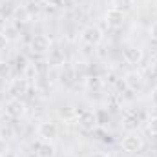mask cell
Listing matches in <instances>:
<instances>
[{
	"instance_id": "21",
	"label": "cell",
	"mask_w": 157,
	"mask_h": 157,
	"mask_svg": "<svg viewBox=\"0 0 157 157\" xmlns=\"http://www.w3.org/2000/svg\"><path fill=\"white\" fill-rule=\"evenodd\" d=\"M150 37L154 40H157V22H154V24L150 26Z\"/></svg>"
},
{
	"instance_id": "27",
	"label": "cell",
	"mask_w": 157,
	"mask_h": 157,
	"mask_svg": "<svg viewBox=\"0 0 157 157\" xmlns=\"http://www.w3.org/2000/svg\"><path fill=\"white\" fill-rule=\"evenodd\" d=\"M48 2H49V4H55V6H59V4H60V0H48Z\"/></svg>"
},
{
	"instance_id": "7",
	"label": "cell",
	"mask_w": 157,
	"mask_h": 157,
	"mask_svg": "<svg viewBox=\"0 0 157 157\" xmlns=\"http://www.w3.org/2000/svg\"><path fill=\"white\" fill-rule=\"evenodd\" d=\"M28 88H29V82H28V78L20 77V78H13L11 82H9V86H7V91L13 95V97H20V95H24V93H28Z\"/></svg>"
},
{
	"instance_id": "20",
	"label": "cell",
	"mask_w": 157,
	"mask_h": 157,
	"mask_svg": "<svg viewBox=\"0 0 157 157\" xmlns=\"http://www.w3.org/2000/svg\"><path fill=\"white\" fill-rule=\"evenodd\" d=\"M9 154V146H7V141L0 137V157H6Z\"/></svg>"
},
{
	"instance_id": "23",
	"label": "cell",
	"mask_w": 157,
	"mask_h": 157,
	"mask_svg": "<svg viewBox=\"0 0 157 157\" xmlns=\"http://www.w3.org/2000/svg\"><path fill=\"white\" fill-rule=\"evenodd\" d=\"M7 42H9V40L6 39V35H4V33H0V49H4V48L7 46Z\"/></svg>"
},
{
	"instance_id": "4",
	"label": "cell",
	"mask_w": 157,
	"mask_h": 157,
	"mask_svg": "<svg viewBox=\"0 0 157 157\" xmlns=\"http://www.w3.org/2000/svg\"><path fill=\"white\" fill-rule=\"evenodd\" d=\"M4 112H6V115H7V117L20 119L24 113H26V104H24L20 99L13 97V99H9V101L4 104Z\"/></svg>"
},
{
	"instance_id": "26",
	"label": "cell",
	"mask_w": 157,
	"mask_h": 157,
	"mask_svg": "<svg viewBox=\"0 0 157 157\" xmlns=\"http://www.w3.org/2000/svg\"><path fill=\"white\" fill-rule=\"evenodd\" d=\"M90 157H108V155H106V154H101V152H99V154H93V155H90Z\"/></svg>"
},
{
	"instance_id": "2",
	"label": "cell",
	"mask_w": 157,
	"mask_h": 157,
	"mask_svg": "<svg viewBox=\"0 0 157 157\" xmlns=\"http://www.w3.org/2000/svg\"><path fill=\"white\" fill-rule=\"evenodd\" d=\"M80 39H82V42H86V44H90V46H99V44L102 42V39H104V35H102V29H101L99 26L90 24V26H86V28L82 29Z\"/></svg>"
},
{
	"instance_id": "17",
	"label": "cell",
	"mask_w": 157,
	"mask_h": 157,
	"mask_svg": "<svg viewBox=\"0 0 157 157\" xmlns=\"http://www.w3.org/2000/svg\"><path fill=\"white\" fill-rule=\"evenodd\" d=\"M146 128H148V132L152 133V135H157V115L148 119V124H146Z\"/></svg>"
},
{
	"instance_id": "14",
	"label": "cell",
	"mask_w": 157,
	"mask_h": 157,
	"mask_svg": "<svg viewBox=\"0 0 157 157\" xmlns=\"http://www.w3.org/2000/svg\"><path fill=\"white\" fill-rule=\"evenodd\" d=\"M2 33L6 35V39H7V40H17V39H18V35H20L18 28H17V26H13V24H7V26H4Z\"/></svg>"
},
{
	"instance_id": "12",
	"label": "cell",
	"mask_w": 157,
	"mask_h": 157,
	"mask_svg": "<svg viewBox=\"0 0 157 157\" xmlns=\"http://www.w3.org/2000/svg\"><path fill=\"white\" fill-rule=\"evenodd\" d=\"M66 62V57H64V51L60 49H49V64L53 66H60Z\"/></svg>"
},
{
	"instance_id": "6",
	"label": "cell",
	"mask_w": 157,
	"mask_h": 157,
	"mask_svg": "<svg viewBox=\"0 0 157 157\" xmlns=\"http://www.w3.org/2000/svg\"><path fill=\"white\" fill-rule=\"evenodd\" d=\"M29 48L33 53H39V55H44L51 49V39L48 35H35L31 42H29Z\"/></svg>"
},
{
	"instance_id": "5",
	"label": "cell",
	"mask_w": 157,
	"mask_h": 157,
	"mask_svg": "<svg viewBox=\"0 0 157 157\" xmlns=\"http://www.w3.org/2000/svg\"><path fill=\"white\" fill-rule=\"evenodd\" d=\"M37 133H39L40 141H53L59 135V126L53 121H44L37 126Z\"/></svg>"
},
{
	"instance_id": "11",
	"label": "cell",
	"mask_w": 157,
	"mask_h": 157,
	"mask_svg": "<svg viewBox=\"0 0 157 157\" xmlns=\"http://www.w3.org/2000/svg\"><path fill=\"white\" fill-rule=\"evenodd\" d=\"M35 152H37L40 157H55L57 148H55V144H53L51 141H40L39 144L35 146Z\"/></svg>"
},
{
	"instance_id": "18",
	"label": "cell",
	"mask_w": 157,
	"mask_h": 157,
	"mask_svg": "<svg viewBox=\"0 0 157 157\" xmlns=\"http://www.w3.org/2000/svg\"><path fill=\"white\" fill-rule=\"evenodd\" d=\"M15 15H17V18H22V22H28V20H29V13H28V9H24V7H22V9L18 7V9L15 11Z\"/></svg>"
},
{
	"instance_id": "25",
	"label": "cell",
	"mask_w": 157,
	"mask_h": 157,
	"mask_svg": "<svg viewBox=\"0 0 157 157\" xmlns=\"http://www.w3.org/2000/svg\"><path fill=\"white\" fill-rule=\"evenodd\" d=\"M26 157H40L37 152H29V154H26Z\"/></svg>"
},
{
	"instance_id": "15",
	"label": "cell",
	"mask_w": 157,
	"mask_h": 157,
	"mask_svg": "<svg viewBox=\"0 0 157 157\" xmlns=\"http://www.w3.org/2000/svg\"><path fill=\"white\" fill-rule=\"evenodd\" d=\"M15 70L20 71V73L28 70V59H26V55H17L15 57Z\"/></svg>"
},
{
	"instance_id": "10",
	"label": "cell",
	"mask_w": 157,
	"mask_h": 157,
	"mask_svg": "<svg viewBox=\"0 0 157 157\" xmlns=\"http://www.w3.org/2000/svg\"><path fill=\"white\" fill-rule=\"evenodd\" d=\"M139 122H141L139 112H135V110H128V112H126V115H124V128H126V130L135 132V130L139 128Z\"/></svg>"
},
{
	"instance_id": "24",
	"label": "cell",
	"mask_w": 157,
	"mask_h": 157,
	"mask_svg": "<svg viewBox=\"0 0 157 157\" xmlns=\"http://www.w3.org/2000/svg\"><path fill=\"white\" fill-rule=\"evenodd\" d=\"M152 104H154V106H157V88H154V90H152Z\"/></svg>"
},
{
	"instance_id": "3",
	"label": "cell",
	"mask_w": 157,
	"mask_h": 157,
	"mask_svg": "<svg viewBox=\"0 0 157 157\" xmlns=\"http://www.w3.org/2000/svg\"><path fill=\"white\" fill-rule=\"evenodd\" d=\"M104 22H106V26L112 28V29H121V28L124 26V22H126V15H124L121 9H117V7H112V9L106 11Z\"/></svg>"
},
{
	"instance_id": "1",
	"label": "cell",
	"mask_w": 157,
	"mask_h": 157,
	"mask_svg": "<svg viewBox=\"0 0 157 157\" xmlns=\"http://www.w3.org/2000/svg\"><path fill=\"white\" fill-rule=\"evenodd\" d=\"M143 137L137 133V132H130L122 141H121V148L126 152V154H137L143 150Z\"/></svg>"
},
{
	"instance_id": "9",
	"label": "cell",
	"mask_w": 157,
	"mask_h": 157,
	"mask_svg": "<svg viewBox=\"0 0 157 157\" xmlns=\"http://www.w3.org/2000/svg\"><path fill=\"white\" fill-rule=\"evenodd\" d=\"M124 84H126L128 90L137 91V90L143 86V75H141L139 71H128V73L124 75Z\"/></svg>"
},
{
	"instance_id": "13",
	"label": "cell",
	"mask_w": 157,
	"mask_h": 157,
	"mask_svg": "<svg viewBox=\"0 0 157 157\" xmlns=\"http://www.w3.org/2000/svg\"><path fill=\"white\" fill-rule=\"evenodd\" d=\"M78 124L80 126H84V128H91L97 121H95V113H90V112H82L80 115H78Z\"/></svg>"
},
{
	"instance_id": "19",
	"label": "cell",
	"mask_w": 157,
	"mask_h": 157,
	"mask_svg": "<svg viewBox=\"0 0 157 157\" xmlns=\"http://www.w3.org/2000/svg\"><path fill=\"white\" fill-rule=\"evenodd\" d=\"M9 73H11V64L0 62V77H7Z\"/></svg>"
},
{
	"instance_id": "22",
	"label": "cell",
	"mask_w": 157,
	"mask_h": 157,
	"mask_svg": "<svg viewBox=\"0 0 157 157\" xmlns=\"http://www.w3.org/2000/svg\"><path fill=\"white\" fill-rule=\"evenodd\" d=\"M150 73H152V77L157 78V59L152 62V66H150Z\"/></svg>"
},
{
	"instance_id": "8",
	"label": "cell",
	"mask_w": 157,
	"mask_h": 157,
	"mask_svg": "<svg viewBox=\"0 0 157 157\" xmlns=\"http://www.w3.org/2000/svg\"><path fill=\"white\" fill-rule=\"evenodd\" d=\"M143 57H144V53H143V49L137 48V46H128V48L122 49V59H124L128 64H139V62L143 60Z\"/></svg>"
},
{
	"instance_id": "16",
	"label": "cell",
	"mask_w": 157,
	"mask_h": 157,
	"mask_svg": "<svg viewBox=\"0 0 157 157\" xmlns=\"http://www.w3.org/2000/svg\"><path fill=\"white\" fill-rule=\"evenodd\" d=\"M0 137L2 139H13L15 137V130L11 126H2L0 128Z\"/></svg>"
}]
</instances>
